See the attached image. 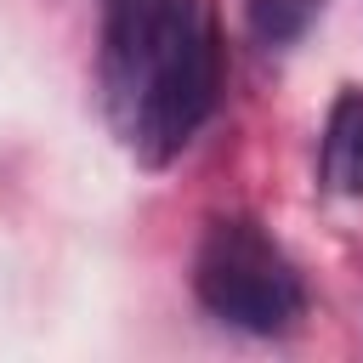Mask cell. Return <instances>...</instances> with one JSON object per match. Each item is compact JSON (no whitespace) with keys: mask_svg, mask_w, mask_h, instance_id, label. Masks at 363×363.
<instances>
[{"mask_svg":"<svg viewBox=\"0 0 363 363\" xmlns=\"http://www.w3.org/2000/svg\"><path fill=\"white\" fill-rule=\"evenodd\" d=\"M193 289L221 323L250 335H284L306 306L295 261L244 216L210 221L193 261Z\"/></svg>","mask_w":363,"mask_h":363,"instance_id":"1","label":"cell"},{"mask_svg":"<svg viewBox=\"0 0 363 363\" xmlns=\"http://www.w3.org/2000/svg\"><path fill=\"white\" fill-rule=\"evenodd\" d=\"M204 0H108L102 11V91L108 113L125 136L159 68L182 51V40L204 23Z\"/></svg>","mask_w":363,"mask_h":363,"instance_id":"2","label":"cell"},{"mask_svg":"<svg viewBox=\"0 0 363 363\" xmlns=\"http://www.w3.org/2000/svg\"><path fill=\"white\" fill-rule=\"evenodd\" d=\"M318 170L335 193L363 199V91H340L318 142Z\"/></svg>","mask_w":363,"mask_h":363,"instance_id":"3","label":"cell"},{"mask_svg":"<svg viewBox=\"0 0 363 363\" xmlns=\"http://www.w3.org/2000/svg\"><path fill=\"white\" fill-rule=\"evenodd\" d=\"M323 11V0H250V28L267 45H289L295 34H306V23Z\"/></svg>","mask_w":363,"mask_h":363,"instance_id":"4","label":"cell"}]
</instances>
